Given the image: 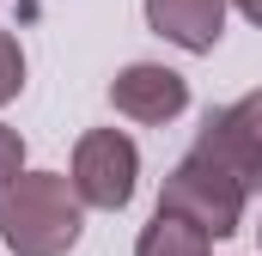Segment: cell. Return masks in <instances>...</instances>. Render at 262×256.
Returning a JSON list of instances; mask_svg holds the SVG:
<instances>
[{
  "mask_svg": "<svg viewBox=\"0 0 262 256\" xmlns=\"http://www.w3.org/2000/svg\"><path fill=\"white\" fill-rule=\"evenodd\" d=\"M85 232V201L61 171H18L0 189V238L12 256H67Z\"/></svg>",
  "mask_w": 262,
  "mask_h": 256,
  "instance_id": "cell-1",
  "label": "cell"
},
{
  "mask_svg": "<svg viewBox=\"0 0 262 256\" xmlns=\"http://www.w3.org/2000/svg\"><path fill=\"white\" fill-rule=\"evenodd\" d=\"M244 201L250 195L238 189L213 159H201V153H189V159H177L171 171H165V189H159V214H177V220H189V226H201L207 238H232L238 226H244Z\"/></svg>",
  "mask_w": 262,
  "mask_h": 256,
  "instance_id": "cell-2",
  "label": "cell"
},
{
  "mask_svg": "<svg viewBox=\"0 0 262 256\" xmlns=\"http://www.w3.org/2000/svg\"><path fill=\"white\" fill-rule=\"evenodd\" d=\"M134 177H140V146H134L122 128H92V134H79V146H73V195L85 201V207H104V214H116V207H128L134 201Z\"/></svg>",
  "mask_w": 262,
  "mask_h": 256,
  "instance_id": "cell-3",
  "label": "cell"
},
{
  "mask_svg": "<svg viewBox=\"0 0 262 256\" xmlns=\"http://www.w3.org/2000/svg\"><path fill=\"white\" fill-rule=\"evenodd\" d=\"M189 153L213 159L244 195H256V189H262V86H256V92H244L238 104L213 110V116L201 122V134H195Z\"/></svg>",
  "mask_w": 262,
  "mask_h": 256,
  "instance_id": "cell-4",
  "label": "cell"
},
{
  "mask_svg": "<svg viewBox=\"0 0 262 256\" xmlns=\"http://www.w3.org/2000/svg\"><path fill=\"white\" fill-rule=\"evenodd\" d=\"M110 104H116V116H128V122L159 128V122H171V116L189 110V79L171 73V67H159V61H128L110 79Z\"/></svg>",
  "mask_w": 262,
  "mask_h": 256,
  "instance_id": "cell-5",
  "label": "cell"
},
{
  "mask_svg": "<svg viewBox=\"0 0 262 256\" xmlns=\"http://www.w3.org/2000/svg\"><path fill=\"white\" fill-rule=\"evenodd\" d=\"M146 25L189 55H213L226 37V0H146Z\"/></svg>",
  "mask_w": 262,
  "mask_h": 256,
  "instance_id": "cell-6",
  "label": "cell"
},
{
  "mask_svg": "<svg viewBox=\"0 0 262 256\" xmlns=\"http://www.w3.org/2000/svg\"><path fill=\"white\" fill-rule=\"evenodd\" d=\"M134 256H213V238L177 214H152L134 238Z\"/></svg>",
  "mask_w": 262,
  "mask_h": 256,
  "instance_id": "cell-7",
  "label": "cell"
},
{
  "mask_svg": "<svg viewBox=\"0 0 262 256\" xmlns=\"http://www.w3.org/2000/svg\"><path fill=\"white\" fill-rule=\"evenodd\" d=\"M18 86H25V49L12 31H0V104H12Z\"/></svg>",
  "mask_w": 262,
  "mask_h": 256,
  "instance_id": "cell-8",
  "label": "cell"
},
{
  "mask_svg": "<svg viewBox=\"0 0 262 256\" xmlns=\"http://www.w3.org/2000/svg\"><path fill=\"white\" fill-rule=\"evenodd\" d=\"M18 171H25V134L0 122V189H6V183H12Z\"/></svg>",
  "mask_w": 262,
  "mask_h": 256,
  "instance_id": "cell-9",
  "label": "cell"
},
{
  "mask_svg": "<svg viewBox=\"0 0 262 256\" xmlns=\"http://www.w3.org/2000/svg\"><path fill=\"white\" fill-rule=\"evenodd\" d=\"M232 6H238V12H244V18H250V25L262 31V0H232Z\"/></svg>",
  "mask_w": 262,
  "mask_h": 256,
  "instance_id": "cell-10",
  "label": "cell"
},
{
  "mask_svg": "<svg viewBox=\"0 0 262 256\" xmlns=\"http://www.w3.org/2000/svg\"><path fill=\"white\" fill-rule=\"evenodd\" d=\"M256 232H262V226H256Z\"/></svg>",
  "mask_w": 262,
  "mask_h": 256,
  "instance_id": "cell-11",
  "label": "cell"
}]
</instances>
